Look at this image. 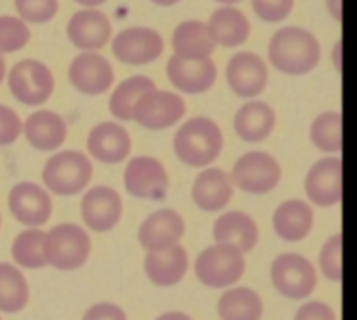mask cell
Segmentation results:
<instances>
[{"instance_id": "obj_1", "label": "cell", "mask_w": 357, "mask_h": 320, "mask_svg": "<svg viewBox=\"0 0 357 320\" xmlns=\"http://www.w3.org/2000/svg\"><path fill=\"white\" fill-rule=\"evenodd\" d=\"M268 61L284 75H307L321 61V45L316 35L300 26H286L275 31L268 42Z\"/></svg>"}, {"instance_id": "obj_2", "label": "cell", "mask_w": 357, "mask_h": 320, "mask_svg": "<svg viewBox=\"0 0 357 320\" xmlns=\"http://www.w3.org/2000/svg\"><path fill=\"white\" fill-rule=\"evenodd\" d=\"M173 150L181 163L194 169H204L222 155V129L208 117L190 118L174 134Z\"/></svg>"}, {"instance_id": "obj_3", "label": "cell", "mask_w": 357, "mask_h": 320, "mask_svg": "<svg viewBox=\"0 0 357 320\" xmlns=\"http://www.w3.org/2000/svg\"><path fill=\"white\" fill-rule=\"evenodd\" d=\"M93 174V162L86 153L79 150H63L44 163L42 183L51 193L73 197L89 186Z\"/></svg>"}, {"instance_id": "obj_4", "label": "cell", "mask_w": 357, "mask_h": 320, "mask_svg": "<svg viewBox=\"0 0 357 320\" xmlns=\"http://www.w3.org/2000/svg\"><path fill=\"white\" fill-rule=\"evenodd\" d=\"M93 250L91 237L75 223H59L45 232L44 253L47 266L73 271L87 263Z\"/></svg>"}, {"instance_id": "obj_5", "label": "cell", "mask_w": 357, "mask_h": 320, "mask_svg": "<svg viewBox=\"0 0 357 320\" xmlns=\"http://www.w3.org/2000/svg\"><path fill=\"white\" fill-rule=\"evenodd\" d=\"M246 271V254L227 243H213L199 253L194 273L202 285L211 289L234 287Z\"/></svg>"}, {"instance_id": "obj_6", "label": "cell", "mask_w": 357, "mask_h": 320, "mask_svg": "<svg viewBox=\"0 0 357 320\" xmlns=\"http://www.w3.org/2000/svg\"><path fill=\"white\" fill-rule=\"evenodd\" d=\"M234 188L250 195H267L281 183L282 169L267 152L251 150L241 155L229 174Z\"/></svg>"}, {"instance_id": "obj_7", "label": "cell", "mask_w": 357, "mask_h": 320, "mask_svg": "<svg viewBox=\"0 0 357 320\" xmlns=\"http://www.w3.org/2000/svg\"><path fill=\"white\" fill-rule=\"evenodd\" d=\"M271 282L281 296L302 301L316 291L317 271L312 261L302 254L284 253L272 261Z\"/></svg>"}, {"instance_id": "obj_8", "label": "cell", "mask_w": 357, "mask_h": 320, "mask_svg": "<svg viewBox=\"0 0 357 320\" xmlns=\"http://www.w3.org/2000/svg\"><path fill=\"white\" fill-rule=\"evenodd\" d=\"M7 86L14 99L24 106H42L54 93V75L37 59H23L10 68Z\"/></svg>"}, {"instance_id": "obj_9", "label": "cell", "mask_w": 357, "mask_h": 320, "mask_svg": "<svg viewBox=\"0 0 357 320\" xmlns=\"http://www.w3.org/2000/svg\"><path fill=\"white\" fill-rule=\"evenodd\" d=\"M187 113L183 97L171 90L153 89L143 94L132 111V120L149 131H164L174 127Z\"/></svg>"}, {"instance_id": "obj_10", "label": "cell", "mask_w": 357, "mask_h": 320, "mask_svg": "<svg viewBox=\"0 0 357 320\" xmlns=\"http://www.w3.org/2000/svg\"><path fill=\"white\" fill-rule=\"evenodd\" d=\"M164 52V38L159 31L146 26H131L112 40V54L128 66H143L157 61Z\"/></svg>"}, {"instance_id": "obj_11", "label": "cell", "mask_w": 357, "mask_h": 320, "mask_svg": "<svg viewBox=\"0 0 357 320\" xmlns=\"http://www.w3.org/2000/svg\"><path fill=\"white\" fill-rule=\"evenodd\" d=\"M124 188L135 198L159 200L166 197L169 176L164 163L155 157H132L124 169Z\"/></svg>"}, {"instance_id": "obj_12", "label": "cell", "mask_w": 357, "mask_h": 320, "mask_svg": "<svg viewBox=\"0 0 357 320\" xmlns=\"http://www.w3.org/2000/svg\"><path fill=\"white\" fill-rule=\"evenodd\" d=\"M7 205L13 218L28 228H40L52 216L51 193L31 181L14 184L7 195Z\"/></svg>"}, {"instance_id": "obj_13", "label": "cell", "mask_w": 357, "mask_h": 320, "mask_svg": "<svg viewBox=\"0 0 357 320\" xmlns=\"http://www.w3.org/2000/svg\"><path fill=\"white\" fill-rule=\"evenodd\" d=\"M124 205L117 190L105 184L89 188L80 200V216L91 232L105 233L121 223Z\"/></svg>"}, {"instance_id": "obj_14", "label": "cell", "mask_w": 357, "mask_h": 320, "mask_svg": "<svg viewBox=\"0 0 357 320\" xmlns=\"http://www.w3.org/2000/svg\"><path fill=\"white\" fill-rule=\"evenodd\" d=\"M227 83L236 96L255 99L268 83V68L264 59L250 51L234 54L225 68Z\"/></svg>"}, {"instance_id": "obj_15", "label": "cell", "mask_w": 357, "mask_h": 320, "mask_svg": "<svg viewBox=\"0 0 357 320\" xmlns=\"http://www.w3.org/2000/svg\"><path fill=\"white\" fill-rule=\"evenodd\" d=\"M68 80L84 96H101L114 86L115 73L100 52H80L70 63Z\"/></svg>"}, {"instance_id": "obj_16", "label": "cell", "mask_w": 357, "mask_h": 320, "mask_svg": "<svg viewBox=\"0 0 357 320\" xmlns=\"http://www.w3.org/2000/svg\"><path fill=\"white\" fill-rule=\"evenodd\" d=\"M307 198L317 207H333L342 200V159L328 155L317 160L305 176Z\"/></svg>"}, {"instance_id": "obj_17", "label": "cell", "mask_w": 357, "mask_h": 320, "mask_svg": "<svg viewBox=\"0 0 357 320\" xmlns=\"http://www.w3.org/2000/svg\"><path fill=\"white\" fill-rule=\"evenodd\" d=\"M87 153L96 162L115 166L124 162L132 148L131 136L128 129L117 122H101L94 125L87 134Z\"/></svg>"}, {"instance_id": "obj_18", "label": "cell", "mask_w": 357, "mask_h": 320, "mask_svg": "<svg viewBox=\"0 0 357 320\" xmlns=\"http://www.w3.org/2000/svg\"><path fill=\"white\" fill-rule=\"evenodd\" d=\"M166 73L173 87L185 94H204L215 86L218 70L215 61L208 59H181L171 56Z\"/></svg>"}, {"instance_id": "obj_19", "label": "cell", "mask_w": 357, "mask_h": 320, "mask_svg": "<svg viewBox=\"0 0 357 320\" xmlns=\"http://www.w3.org/2000/svg\"><path fill=\"white\" fill-rule=\"evenodd\" d=\"M70 42L82 52H96L112 38V23L100 9L77 10L66 24Z\"/></svg>"}, {"instance_id": "obj_20", "label": "cell", "mask_w": 357, "mask_h": 320, "mask_svg": "<svg viewBox=\"0 0 357 320\" xmlns=\"http://www.w3.org/2000/svg\"><path fill=\"white\" fill-rule=\"evenodd\" d=\"M185 235V221L174 209H159L152 212L138 228L139 246L149 250H160L180 243Z\"/></svg>"}, {"instance_id": "obj_21", "label": "cell", "mask_w": 357, "mask_h": 320, "mask_svg": "<svg viewBox=\"0 0 357 320\" xmlns=\"http://www.w3.org/2000/svg\"><path fill=\"white\" fill-rule=\"evenodd\" d=\"M143 270L157 287H173L180 284L188 271V253L181 243L160 250H149Z\"/></svg>"}, {"instance_id": "obj_22", "label": "cell", "mask_w": 357, "mask_h": 320, "mask_svg": "<svg viewBox=\"0 0 357 320\" xmlns=\"http://www.w3.org/2000/svg\"><path fill=\"white\" fill-rule=\"evenodd\" d=\"M234 184L229 173L218 167H204L192 184V200L201 211L218 212L230 204Z\"/></svg>"}, {"instance_id": "obj_23", "label": "cell", "mask_w": 357, "mask_h": 320, "mask_svg": "<svg viewBox=\"0 0 357 320\" xmlns=\"http://www.w3.org/2000/svg\"><path fill=\"white\" fill-rule=\"evenodd\" d=\"M24 139L38 152H56L65 145L68 127L65 118L52 110H37L23 124Z\"/></svg>"}, {"instance_id": "obj_24", "label": "cell", "mask_w": 357, "mask_h": 320, "mask_svg": "<svg viewBox=\"0 0 357 320\" xmlns=\"http://www.w3.org/2000/svg\"><path fill=\"white\" fill-rule=\"evenodd\" d=\"M213 239L216 243H227L248 254L257 247L260 230L257 221L243 211L223 212L213 223Z\"/></svg>"}, {"instance_id": "obj_25", "label": "cell", "mask_w": 357, "mask_h": 320, "mask_svg": "<svg viewBox=\"0 0 357 320\" xmlns=\"http://www.w3.org/2000/svg\"><path fill=\"white\" fill-rule=\"evenodd\" d=\"M272 226L284 242H300L307 239L314 228V209L300 198H291L278 205L272 216Z\"/></svg>"}, {"instance_id": "obj_26", "label": "cell", "mask_w": 357, "mask_h": 320, "mask_svg": "<svg viewBox=\"0 0 357 320\" xmlns=\"http://www.w3.org/2000/svg\"><path fill=\"white\" fill-rule=\"evenodd\" d=\"M173 56L181 59H208L216 49V42L208 23L188 19L178 24L171 35Z\"/></svg>"}, {"instance_id": "obj_27", "label": "cell", "mask_w": 357, "mask_h": 320, "mask_svg": "<svg viewBox=\"0 0 357 320\" xmlns=\"http://www.w3.org/2000/svg\"><path fill=\"white\" fill-rule=\"evenodd\" d=\"M275 111L264 101L251 99L234 115V131L243 141L260 143L272 134L275 127Z\"/></svg>"}, {"instance_id": "obj_28", "label": "cell", "mask_w": 357, "mask_h": 320, "mask_svg": "<svg viewBox=\"0 0 357 320\" xmlns=\"http://www.w3.org/2000/svg\"><path fill=\"white\" fill-rule=\"evenodd\" d=\"M209 31L216 45L222 47H239L246 44L251 33V24L246 14L234 6H223L209 17Z\"/></svg>"}, {"instance_id": "obj_29", "label": "cell", "mask_w": 357, "mask_h": 320, "mask_svg": "<svg viewBox=\"0 0 357 320\" xmlns=\"http://www.w3.org/2000/svg\"><path fill=\"white\" fill-rule=\"evenodd\" d=\"M216 310L222 320H261L264 301L255 289L237 285L220 296Z\"/></svg>"}, {"instance_id": "obj_30", "label": "cell", "mask_w": 357, "mask_h": 320, "mask_svg": "<svg viewBox=\"0 0 357 320\" xmlns=\"http://www.w3.org/2000/svg\"><path fill=\"white\" fill-rule=\"evenodd\" d=\"M153 89H157L155 82L145 75H135L122 80L114 89L110 101H108V110H110L112 117L121 122H131L132 111H135L139 97Z\"/></svg>"}, {"instance_id": "obj_31", "label": "cell", "mask_w": 357, "mask_h": 320, "mask_svg": "<svg viewBox=\"0 0 357 320\" xmlns=\"http://www.w3.org/2000/svg\"><path fill=\"white\" fill-rule=\"evenodd\" d=\"M30 301V287L23 271L10 263H0V312L20 313Z\"/></svg>"}, {"instance_id": "obj_32", "label": "cell", "mask_w": 357, "mask_h": 320, "mask_svg": "<svg viewBox=\"0 0 357 320\" xmlns=\"http://www.w3.org/2000/svg\"><path fill=\"white\" fill-rule=\"evenodd\" d=\"M45 232L40 228H26L17 233L10 246L14 263L26 270H40L47 266L44 253Z\"/></svg>"}, {"instance_id": "obj_33", "label": "cell", "mask_w": 357, "mask_h": 320, "mask_svg": "<svg viewBox=\"0 0 357 320\" xmlns=\"http://www.w3.org/2000/svg\"><path fill=\"white\" fill-rule=\"evenodd\" d=\"M310 141L319 152L328 155H337L342 152L344 134H342L340 111H324L317 115L310 124Z\"/></svg>"}, {"instance_id": "obj_34", "label": "cell", "mask_w": 357, "mask_h": 320, "mask_svg": "<svg viewBox=\"0 0 357 320\" xmlns=\"http://www.w3.org/2000/svg\"><path fill=\"white\" fill-rule=\"evenodd\" d=\"M31 31L24 21L14 16H0V54L17 52L28 45Z\"/></svg>"}, {"instance_id": "obj_35", "label": "cell", "mask_w": 357, "mask_h": 320, "mask_svg": "<svg viewBox=\"0 0 357 320\" xmlns=\"http://www.w3.org/2000/svg\"><path fill=\"white\" fill-rule=\"evenodd\" d=\"M342 235L335 233L324 242L319 253V268L324 277L331 282H340L344 277L342 268Z\"/></svg>"}, {"instance_id": "obj_36", "label": "cell", "mask_w": 357, "mask_h": 320, "mask_svg": "<svg viewBox=\"0 0 357 320\" xmlns=\"http://www.w3.org/2000/svg\"><path fill=\"white\" fill-rule=\"evenodd\" d=\"M58 0H14V9L21 21L44 24L58 14Z\"/></svg>"}, {"instance_id": "obj_37", "label": "cell", "mask_w": 357, "mask_h": 320, "mask_svg": "<svg viewBox=\"0 0 357 320\" xmlns=\"http://www.w3.org/2000/svg\"><path fill=\"white\" fill-rule=\"evenodd\" d=\"M251 6L265 23H281L291 14L295 0H251Z\"/></svg>"}, {"instance_id": "obj_38", "label": "cell", "mask_w": 357, "mask_h": 320, "mask_svg": "<svg viewBox=\"0 0 357 320\" xmlns=\"http://www.w3.org/2000/svg\"><path fill=\"white\" fill-rule=\"evenodd\" d=\"M23 134V122L13 108L0 104V146H9Z\"/></svg>"}, {"instance_id": "obj_39", "label": "cell", "mask_w": 357, "mask_h": 320, "mask_svg": "<svg viewBox=\"0 0 357 320\" xmlns=\"http://www.w3.org/2000/svg\"><path fill=\"white\" fill-rule=\"evenodd\" d=\"M82 320H128V315L115 303L100 301L84 312Z\"/></svg>"}, {"instance_id": "obj_40", "label": "cell", "mask_w": 357, "mask_h": 320, "mask_svg": "<svg viewBox=\"0 0 357 320\" xmlns=\"http://www.w3.org/2000/svg\"><path fill=\"white\" fill-rule=\"evenodd\" d=\"M293 320H337L333 308L323 301H307L296 310Z\"/></svg>"}, {"instance_id": "obj_41", "label": "cell", "mask_w": 357, "mask_h": 320, "mask_svg": "<svg viewBox=\"0 0 357 320\" xmlns=\"http://www.w3.org/2000/svg\"><path fill=\"white\" fill-rule=\"evenodd\" d=\"M326 9L335 21H342V0H326Z\"/></svg>"}, {"instance_id": "obj_42", "label": "cell", "mask_w": 357, "mask_h": 320, "mask_svg": "<svg viewBox=\"0 0 357 320\" xmlns=\"http://www.w3.org/2000/svg\"><path fill=\"white\" fill-rule=\"evenodd\" d=\"M155 320H194V319L183 312H166L162 313V315L157 317Z\"/></svg>"}, {"instance_id": "obj_43", "label": "cell", "mask_w": 357, "mask_h": 320, "mask_svg": "<svg viewBox=\"0 0 357 320\" xmlns=\"http://www.w3.org/2000/svg\"><path fill=\"white\" fill-rule=\"evenodd\" d=\"M333 65H335V68L340 72L342 70V44L340 42H337V45H335V49H333Z\"/></svg>"}, {"instance_id": "obj_44", "label": "cell", "mask_w": 357, "mask_h": 320, "mask_svg": "<svg viewBox=\"0 0 357 320\" xmlns=\"http://www.w3.org/2000/svg\"><path fill=\"white\" fill-rule=\"evenodd\" d=\"M77 3H80V6H84L86 9H96V7L103 6L107 0H75Z\"/></svg>"}, {"instance_id": "obj_45", "label": "cell", "mask_w": 357, "mask_h": 320, "mask_svg": "<svg viewBox=\"0 0 357 320\" xmlns=\"http://www.w3.org/2000/svg\"><path fill=\"white\" fill-rule=\"evenodd\" d=\"M152 2L160 7H171V6H176V3L181 2V0H152Z\"/></svg>"}, {"instance_id": "obj_46", "label": "cell", "mask_w": 357, "mask_h": 320, "mask_svg": "<svg viewBox=\"0 0 357 320\" xmlns=\"http://www.w3.org/2000/svg\"><path fill=\"white\" fill-rule=\"evenodd\" d=\"M6 70H7L6 59H3V56L0 54V83H2V80L6 79Z\"/></svg>"}, {"instance_id": "obj_47", "label": "cell", "mask_w": 357, "mask_h": 320, "mask_svg": "<svg viewBox=\"0 0 357 320\" xmlns=\"http://www.w3.org/2000/svg\"><path fill=\"white\" fill-rule=\"evenodd\" d=\"M215 2L223 3V6H234V3H239L241 0H215Z\"/></svg>"}, {"instance_id": "obj_48", "label": "cell", "mask_w": 357, "mask_h": 320, "mask_svg": "<svg viewBox=\"0 0 357 320\" xmlns=\"http://www.w3.org/2000/svg\"><path fill=\"white\" fill-rule=\"evenodd\" d=\"M0 225H2V218H0Z\"/></svg>"}, {"instance_id": "obj_49", "label": "cell", "mask_w": 357, "mask_h": 320, "mask_svg": "<svg viewBox=\"0 0 357 320\" xmlns=\"http://www.w3.org/2000/svg\"><path fill=\"white\" fill-rule=\"evenodd\" d=\"M0 320H2V319H0Z\"/></svg>"}]
</instances>
